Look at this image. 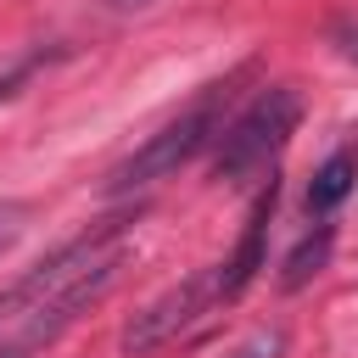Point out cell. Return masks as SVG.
Listing matches in <instances>:
<instances>
[{"instance_id": "1", "label": "cell", "mask_w": 358, "mask_h": 358, "mask_svg": "<svg viewBox=\"0 0 358 358\" xmlns=\"http://www.w3.org/2000/svg\"><path fill=\"white\" fill-rule=\"evenodd\" d=\"M123 268V218L95 224L39 257L22 280L0 291V324H22V347L50 341L62 324H73Z\"/></svg>"}, {"instance_id": "2", "label": "cell", "mask_w": 358, "mask_h": 358, "mask_svg": "<svg viewBox=\"0 0 358 358\" xmlns=\"http://www.w3.org/2000/svg\"><path fill=\"white\" fill-rule=\"evenodd\" d=\"M224 106H229V84H207L173 123H162L145 145H134L112 173H106V190L123 196V190H145L157 179H173L201 145H213L224 134Z\"/></svg>"}, {"instance_id": "3", "label": "cell", "mask_w": 358, "mask_h": 358, "mask_svg": "<svg viewBox=\"0 0 358 358\" xmlns=\"http://www.w3.org/2000/svg\"><path fill=\"white\" fill-rule=\"evenodd\" d=\"M296 123H302V95H296L291 84L257 90V101H252L235 123H224L213 173L229 179V185H252V179H263V173H274V162H280L285 140L296 134Z\"/></svg>"}, {"instance_id": "4", "label": "cell", "mask_w": 358, "mask_h": 358, "mask_svg": "<svg viewBox=\"0 0 358 358\" xmlns=\"http://www.w3.org/2000/svg\"><path fill=\"white\" fill-rule=\"evenodd\" d=\"M207 308H218V280H213V268H196V274H185L179 285H168L162 296H151V302L123 324L117 352H123V358H140V352H151V347H168V341L185 336Z\"/></svg>"}, {"instance_id": "5", "label": "cell", "mask_w": 358, "mask_h": 358, "mask_svg": "<svg viewBox=\"0 0 358 358\" xmlns=\"http://www.w3.org/2000/svg\"><path fill=\"white\" fill-rule=\"evenodd\" d=\"M274 196H280V185L263 179V190H257V201H252V213H246V229H241L235 252L213 268V280H218V302H235V296L257 280V268L268 263V218H274Z\"/></svg>"}, {"instance_id": "6", "label": "cell", "mask_w": 358, "mask_h": 358, "mask_svg": "<svg viewBox=\"0 0 358 358\" xmlns=\"http://www.w3.org/2000/svg\"><path fill=\"white\" fill-rule=\"evenodd\" d=\"M352 179H358V151H336V157H324V168H319L313 185H308V218H330V213L347 201Z\"/></svg>"}, {"instance_id": "7", "label": "cell", "mask_w": 358, "mask_h": 358, "mask_svg": "<svg viewBox=\"0 0 358 358\" xmlns=\"http://www.w3.org/2000/svg\"><path fill=\"white\" fill-rule=\"evenodd\" d=\"M324 263H330V224L319 218V229H308V235H302V241L291 246V257H285V274H280V285H285V291H302V285H308V280H313V274H319Z\"/></svg>"}, {"instance_id": "8", "label": "cell", "mask_w": 358, "mask_h": 358, "mask_svg": "<svg viewBox=\"0 0 358 358\" xmlns=\"http://www.w3.org/2000/svg\"><path fill=\"white\" fill-rule=\"evenodd\" d=\"M39 62H45V50H39V56H22L17 67H6V73H0V101H11V95L34 78V67H39Z\"/></svg>"}, {"instance_id": "9", "label": "cell", "mask_w": 358, "mask_h": 358, "mask_svg": "<svg viewBox=\"0 0 358 358\" xmlns=\"http://www.w3.org/2000/svg\"><path fill=\"white\" fill-rule=\"evenodd\" d=\"M229 358H280V330H257V336L241 341Z\"/></svg>"}, {"instance_id": "10", "label": "cell", "mask_w": 358, "mask_h": 358, "mask_svg": "<svg viewBox=\"0 0 358 358\" xmlns=\"http://www.w3.org/2000/svg\"><path fill=\"white\" fill-rule=\"evenodd\" d=\"M336 45H341V56L358 67V22H336Z\"/></svg>"}, {"instance_id": "11", "label": "cell", "mask_w": 358, "mask_h": 358, "mask_svg": "<svg viewBox=\"0 0 358 358\" xmlns=\"http://www.w3.org/2000/svg\"><path fill=\"white\" fill-rule=\"evenodd\" d=\"M17 218H22L17 207H6V213H0V252H6L11 241H17Z\"/></svg>"}, {"instance_id": "12", "label": "cell", "mask_w": 358, "mask_h": 358, "mask_svg": "<svg viewBox=\"0 0 358 358\" xmlns=\"http://www.w3.org/2000/svg\"><path fill=\"white\" fill-rule=\"evenodd\" d=\"M123 6H134V0H123Z\"/></svg>"}]
</instances>
